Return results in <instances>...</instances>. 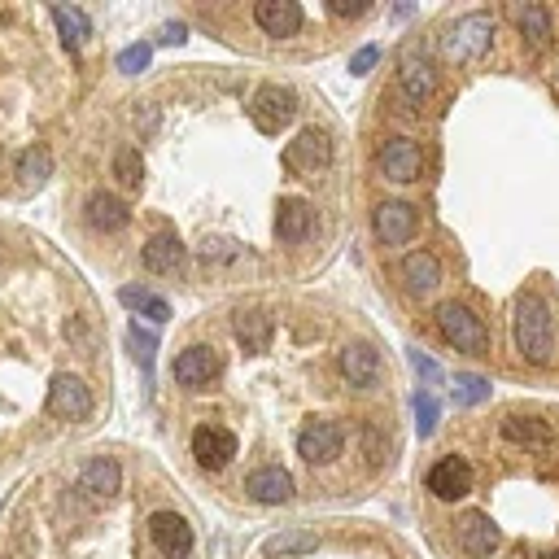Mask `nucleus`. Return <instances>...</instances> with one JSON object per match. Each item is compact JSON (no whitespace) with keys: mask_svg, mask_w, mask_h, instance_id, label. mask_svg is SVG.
<instances>
[{"mask_svg":"<svg viewBox=\"0 0 559 559\" xmlns=\"http://www.w3.org/2000/svg\"><path fill=\"white\" fill-rule=\"evenodd\" d=\"M420 516L446 559H559V407L511 402L450 428Z\"/></svg>","mask_w":559,"mask_h":559,"instance_id":"1","label":"nucleus"},{"mask_svg":"<svg viewBox=\"0 0 559 559\" xmlns=\"http://www.w3.org/2000/svg\"><path fill=\"white\" fill-rule=\"evenodd\" d=\"M297 455H302L311 468H332L350 455V428L341 420H319V424H306L297 433Z\"/></svg>","mask_w":559,"mask_h":559,"instance_id":"2","label":"nucleus"},{"mask_svg":"<svg viewBox=\"0 0 559 559\" xmlns=\"http://www.w3.org/2000/svg\"><path fill=\"white\" fill-rule=\"evenodd\" d=\"M516 346L529 363H546L551 359V315L538 297H525L516 311Z\"/></svg>","mask_w":559,"mask_h":559,"instance_id":"3","label":"nucleus"},{"mask_svg":"<svg viewBox=\"0 0 559 559\" xmlns=\"http://www.w3.org/2000/svg\"><path fill=\"white\" fill-rule=\"evenodd\" d=\"M437 328H442V341L446 346H455L463 354H490V332L481 328V319L468 311V306H455L446 302L442 311H437Z\"/></svg>","mask_w":559,"mask_h":559,"instance_id":"4","label":"nucleus"},{"mask_svg":"<svg viewBox=\"0 0 559 559\" xmlns=\"http://www.w3.org/2000/svg\"><path fill=\"white\" fill-rule=\"evenodd\" d=\"M490 35H494V18L490 14H463L455 18V27L446 31L442 53L446 62H468V57H481L490 49Z\"/></svg>","mask_w":559,"mask_h":559,"instance_id":"5","label":"nucleus"},{"mask_svg":"<svg viewBox=\"0 0 559 559\" xmlns=\"http://www.w3.org/2000/svg\"><path fill=\"white\" fill-rule=\"evenodd\" d=\"M297 114V92L293 88H280V83H267V88L254 92V101H249V118H254V127L263 136H276L280 127H289Z\"/></svg>","mask_w":559,"mask_h":559,"instance_id":"6","label":"nucleus"},{"mask_svg":"<svg viewBox=\"0 0 559 559\" xmlns=\"http://www.w3.org/2000/svg\"><path fill=\"white\" fill-rule=\"evenodd\" d=\"M236 455H241V442H236L232 428L201 424L197 433H193V459H197L206 472H223Z\"/></svg>","mask_w":559,"mask_h":559,"instance_id":"7","label":"nucleus"},{"mask_svg":"<svg viewBox=\"0 0 559 559\" xmlns=\"http://www.w3.org/2000/svg\"><path fill=\"white\" fill-rule=\"evenodd\" d=\"M149 542L158 546L166 559H188L193 555V525L180 511H153L149 516Z\"/></svg>","mask_w":559,"mask_h":559,"instance_id":"8","label":"nucleus"},{"mask_svg":"<svg viewBox=\"0 0 559 559\" xmlns=\"http://www.w3.org/2000/svg\"><path fill=\"white\" fill-rule=\"evenodd\" d=\"M49 415H57V420H88L92 415V394H88V385H83L79 376H53V385H49Z\"/></svg>","mask_w":559,"mask_h":559,"instance_id":"9","label":"nucleus"},{"mask_svg":"<svg viewBox=\"0 0 559 559\" xmlns=\"http://www.w3.org/2000/svg\"><path fill=\"white\" fill-rule=\"evenodd\" d=\"M254 22H258L263 35H271V40H289V35H297L306 27V9L293 5V0H258Z\"/></svg>","mask_w":559,"mask_h":559,"instance_id":"10","label":"nucleus"},{"mask_svg":"<svg viewBox=\"0 0 559 559\" xmlns=\"http://www.w3.org/2000/svg\"><path fill=\"white\" fill-rule=\"evenodd\" d=\"M245 498H254V503H263V507H280L293 498V477L280 463H263V468H254L245 477Z\"/></svg>","mask_w":559,"mask_h":559,"instance_id":"11","label":"nucleus"},{"mask_svg":"<svg viewBox=\"0 0 559 559\" xmlns=\"http://www.w3.org/2000/svg\"><path fill=\"white\" fill-rule=\"evenodd\" d=\"M219 372H223V359L210 346H188V350H180V354H175V367H171V376L180 380L184 389L210 385Z\"/></svg>","mask_w":559,"mask_h":559,"instance_id":"12","label":"nucleus"},{"mask_svg":"<svg viewBox=\"0 0 559 559\" xmlns=\"http://www.w3.org/2000/svg\"><path fill=\"white\" fill-rule=\"evenodd\" d=\"M380 171H385L389 180H398V184L420 180V171H424V153H420V145H415V140H407V136L385 140V149H380Z\"/></svg>","mask_w":559,"mask_h":559,"instance_id":"13","label":"nucleus"},{"mask_svg":"<svg viewBox=\"0 0 559 559\" xmlns=\"http://www.w3.org/2000/svg\"><path fill=\"white\" fill-rule=\"evenodd\" d=\"M315 232V206L302 197H284L276 210V236L280 245H306Z\"/></svg>","mask_w":559,"mask_h":559,"instance_id":"14","label":"nucleus"},{"mask_svg":"<svg viewBox=\"0 0 559 559\" xmlns=\"http://www.w3.org/2000/svg\"><path fill=\"white\" fill-rule=\"evenodd\" d=\"M415 232H420V214H415L411 206H402V201H385V206L376 210L380 245H407Z\"/></svg>","mask_w":559,"mask_h":559,"instance_id":"15","label":"nucleus"},{"mask_svg":"<svg viewBox=\"0 0 559 559\" xmlns=\"http://www.w3.org/2000/svg\"><path fill=\"white\" fill-rule=\"evenodd\" d=\"M79 490L88 498H114L123 490V468H118V459H92L88 468L79 472Z\"/></svg>","mask_w":559,"mask_h":559,"instance_id":"16","label":"nucleus"},{"mask_svg":"<svg viewBox=\"0 0 559 559\" xmlns=\"http://www.w3.org/2000/svg\"><path fill=\"white\" fill-rule=\"evenodd\" d=\"M145 267L153 271V276H175V271L184 267V241L175 232H158L153 241L145 245Z\"/></svg>","mask_w":559,"mask_h":559,"instance_id":"17","label":"nucleus"},{"mask_svg":"<svg viewBox=\"0 0 559 559\" xmlns=\"http://www.w3.org/2000/svg\"><path fill=\"white\" fill-rule=\"evenodd\" d=\"M232 332H236V341H241V350L263 354L271 346V332H276V324H271L267 311H236Z\"/></svg>","mask_w":559,"mask_h":559,"instance_id":"18","label":"nucleus"},{"mask_svg":"<svg viewBox=\"0 0 559 559\" xmlns=\"http://www.w3.org/2000/svg\"><path fill=\"white\" fill-rule=\"evenodd\" d=\"M127 219H132V210H127L114 193H92L88 197V223L97 232H123Z\"/></svg>","mask_w":559,"mask_h":559,"instance_id":"19","label":"nucleus"},{"mask_svg":"<svg viewBox=\"0 0 559 559\" xmlns=\"http://www.w3.org/2000/svg\"><path fill=\"white\" fill-rule=\"evenodd\" d=\"M402 276L411 280V289L428 293L437 280H442V263H437V254H433V249H420V254H411L407 263H402Z\"/></svg>","mask_w":559,"mask_h":559,"instance_id":"20","label":"nucleus"},{"mask_svg":"<svg viewBox=\"0 0 559 559\" xmlns=\"http://www.w3.org/2000/svg\"><path fill=\"white\" fill-rule=\"evenodd\" d=\"M319 546V533H306V529H293V533H276V538H267L263 551L271 559H297V555H311Z\"/></svg>","mask_w":559,"mask_h":559,"instance_id":"21","label":"nucleus"},{"mask_svg":"<svg viewBox=\"0 0 559 559\" xmlns=\"http://www.w3.org/2000/svg\"><path fill=\"white\" fill-rule=\"evenodd\" d=\"M18 175H22V184H27V188H40L53 175V153L44 149V145H31L18 158Z\"/></svg>","mask_w":559,"mask_h":559,"instance_id":"22","label":"nucleus"},{"mask_svg":"<svg viewBox=\"0 0 559 559\" xmlns=\"http://www.w3.org/2000/svg\"><path fill=\"white\" fill-rule=\"evenodd\" d=\"M53 22H57V31H62V40H66V49H79L83 40H88V14L83 9H66V5H57L53 9Z\"/></svg>","mask_w":559,"mask_h":559,"instance_id":"23","label":"nucleus"},{"mask_svg":"<svg viewBox=\"0 0 559 559\" xmlns=\"http://www.w3.org/2000/svg\"><path fill=\"white\" fill-rule=\"evenodd\" d=\"M402 83L411 88L415 101H428V97H433V75H428V66H424L415 53L402 57Z\"/></svg>","mask_w":559,"mask_h":559,"instance_id":"24","label":"nucleus"},{"mask_svg":"<svg viewBox=\"0 0 559 559\" xmlns=\"http://www.w3.org/2000/svg\"><path fill=\"white\" fill-rule=\"evenodd\" d=\"M118 297H123V306H136V311H145V315L153 319V324H166V319H171V306H166L162 297L145 293V289H123Z\"/></svg>","mask_w":559,"mask_h":559,"instance_id":"25","label":"nucleus"},{"mask_svg":"<svg viewBox=\"0 0 559 559\" xmlns=\"http://www.w3.org/2000/svg\"><path fill=\"white\" fill-rule=\"evenodd\" d=\"M114 175L123 188H140V175H145V162H140V149H118L114 153Z\"/></svg>","mask_w":559,"mask_h":559,"instance_id":"26","label":"nucleus"},{"mask_svg":"<svg viewBox=\"0 0 559 559\" xmlns=\"http://www.w3.org/2000/svg\"><path fill=\"white\" fill-rule=\"evenodd\" d=\"M520 31L529 35L533 44H546L551 40V14H546V9H538V5H529V9H520Z\"/></svg>","mask_w":559,"mask_h":559,"instance_id":"27","label":"nucleus"},{"mask_svg":"<svg viewBox=\"0 0 559 559\" xmlns=\"http://www.w3.org/2000/svg\"><path fill=\"white\" fill-rule=\"evenodd\" d=\"M149 44H132V49H123L118 53V70H123V75H140V70L149 66Z\"/></svg>","mask_w":559,"mask_h":559,"instance_id":"28","label":"nucleus"},{"mask_svg":"<svg viewBox=\"0 0 559 559\" xmlns=\"http://www.w3.org/2000/svg\"><path fill=\"white\" fill-rule=\"evenodd\" d=\"M485 394H490V389H485V380H477V376H463V380H459V389H455V398H459V402H481Z\"/></svg>","mask_w":559,"mask_h":559,"instance_id":"29","label":"nucleus"},{"mask_svg":"<svg viewBox=\"0 0 559 559\" xmlns=\"http://www.w3.org/2000/svg\"><path fill=\"white\" fill-rule=\"evenodd\" d=\"M415 411H420V437H428V433H433V420H437V402L433 398H420V407H415Z\"/></svg>","mask_w":559,"mask_h":559,"instance_id":"30","label":"nucleus"},{"mask_svg":"<svg viewBox=\"0 0 559 559\" xmlns=\"http://www.w3.org/2000/svg\"><path fill=\"white\" fill-rule=\"evenodd\" d=\"M132 346H136V359H153V337H149V332H140V324L132 328Z\"/></svg>","mask_w":559,"mask_h":559,"instance_id":"31","label":"nucleus"},{"mask_svg":"<svg viewBox=\"0 0 559 559\" xmlns=\"http://www.w3.org/2000/svg\"><path fill=\"white\" fill-rule=\"evenodd\" d=\"M158 40H162V44H180V40H184V27L175 22V27H166V31L158 35Z\"/></svg>","mask_w":559,"mask_h":559,"instance_id":"32","label":"nucleus"},{"mask_svg":"<svg viewBox=\"0 0 559 559\" xmlns=\"http://www.w3.org/2000/svg\"><path fill=\"white\" fill-rule=\"evenodd\" d=\"M372 62H376V49H363L359 57H354V70H367Z\"/></svg>","mask_w":559,"mask_h":559,"instance_id":"33","label":"nucleus"}]
</instances>
